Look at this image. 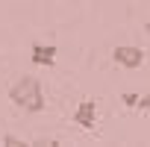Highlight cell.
Wrapping results in <instances>:
<instances>
[{
  "instance_id": "obj_1",
  "label": "cell",
  "mask_w": 150,
  "mask_h": 147,
  "mask_svg": "<svg viewBox=\"0 0 150 147\" xmlns=\"http://www.w3.org/2000/svg\"><path fill=\"white\" fill-rule=\"evenodd\" d=\"M9 100L27 112H41L44 109V88L35 77H18L9 88Z\"/></svg>"
},
{
  "instance_id": "obj_2",
  "label": "cell",
  "mask_w": 150,
  "mask_h": 147,
  "mask_svg": "<svg viewBox=\"0 0 150 147\" xmlns=\"http://www.w3.org/2000/svg\"><path fill=\"white\" fill-rule=\"evenodd\" d=\"M112 59H115L121 68H129V71H135V68H141V65H144V50H141V47L121 44V47H115V50H112Z\"/></svg>"
},
{
  "instance_id": "obj_3",
  "label": "cell",
  "mask_w": 150,
  "mask_h": 147,
  "mask_svg": "<svg viewBox=\"0 0 150 147\" xmlns=\"http://www.w3.org/2000/svg\"><path fill=\"white\" fill-rule=\"evenodd\" d=\"M74 124L83 127V129H94L97 127V103L94 100H83L74 112Z\"/></svg>"
},
{
  "instance_id": "obj_4",
  "label": "cell",
  "mask_w": 150,
  "mask_h": 147,
  "mask_svg": "<svg viewBox=\"0 0 150 147\" xmlns=\"http://www.w3.org/2000/svg\"><path fill=\"white\" fill-rule=\"evenodd\" d=\"M56 44H41V41H35L33 47H30V62L33 65H53L56 62Z\"/></svg>"
},
{
  "instance_id": "obj_5",
  "label": "cell",
  "mask_w": 150,
  "mask_h": 147,
  "mask_svg": "<svg viewBox=\"0 0 150 147\" xmlns=\"http://www.w3.org/2000/svg\"><path fill=\"white\" fill-rule=\"evenodd\" d=\"M3 147H27L24 138H15V135H3V141H0Z\"/></svg>"
},
{
  "instance_id": "obj_6",
  "label": "cell",
  "mask_w": 150,
  "mask_h": 147,
  "mask_svg": "<svg viewBox=\"0 0 150 147\" xmlns=\"http://www.w3.org/2000/svg\"><path fill=\"white\" fill-rule=\"evenodd\" d=\"M33 144H35V147H59L62 141H56V138H35Z\"/></svg>"
},
{
  "instance_id": "obj_7",
  "label": "cell",
  "mask_w": 150,
  "mask_h": 147,
  "mask_svg": "<svg viewBox=\"0 0 150 147\" xmlns=\"http://www.w3.org/2000/svg\"><path fill=\"white\" fill-rule=\"evenodd\" d=\"M135 106H138V109H147V112H150V91H147L144 97H138V100H135Z\"/></svg>"
},
{
  "instance_id": "obj_8",
  "label": "cell",
  "mask_w": 150,
  "mask_h": 147,
  "mask_svg": "<svg viewBox=\"0 0 150 147\" xmlns=\"http://www.w3.org/2000/svg\"><path fill=\"white\" fill-rule=\"evenodd\" d=\"M135 100H138V94H132V91L124 94V103H127V106H135Z\"/></svg>"
},
{
  "instance_id": "obj_9",
  "label": "cell",
  "mask_w": 150,
  "mask_h": 147,
  "mask_svg": "<svg viewBox=\"0 0 150 147\" xmlns=\"http://www.w3.org/2000/svg\"><path fill=\"white\" fill-rule=\"evenodd\" d=\"M144 30H147V33H150V18H147V24H144Z\"/></svg>"
}]
</instances>
